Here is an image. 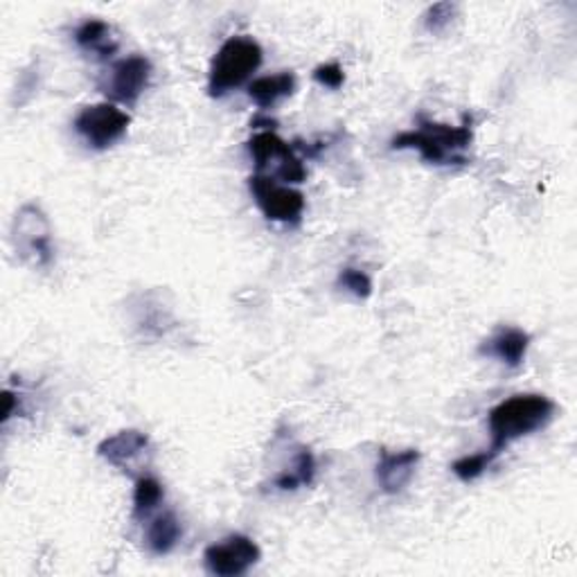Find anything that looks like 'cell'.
<instances>
[{"label": "cell", "mask_w": 577, "mask_h": 577, "mask_svg": "<svg viewBox=\"0 0 577 577\" xmlns=\"http://www.w3.org/2000/svg\"><path fill=\"white\" fill-rule=\"evenodd\" d=\"M474 143V118L467 113L463 124L452 126L418 118V126L393 138V149H415L431 165H467V151Z\"/></svg>", "instance_id": "1"}, {"label": "cell", "mask_w": 577, "mask_h": 577, "mask_svg": "<svg viewBox=\"0 0 577 577\" xmlns=\"http://www.w3.org/2000/svg\"><path fill=\"white\" fill-rule=\"evenodd\" d=\"M557 413V406L553 400L543 395H515L490 410V433L492 444L490 452L494 456H501L505 449L535 431L547 429Z\"/></svg>", "instance_id": "2"}, {"label": "cell", "mask_w": 577, "mask_h": 577, "mask_svg": "<svg viewBox=\"0 0 577 577\" xmlns=\"http://www.w3.org/2000/svg\"><path fill=\"white\" fill-rule=\"evenodd\" d=\"M262 57L265 52L260 44L250 37H231L229 41H223L210 63V98H223V95L246 84L253 73H258L262 66Z\"/></svg>", "instance_id": "3"}, {"label": "cell", "mask_w": 577, "mask_h": 577, "mask_svg": "<svg viewBox=\"0 0 577 577\" xmlns=\"http://www.w3.org/2000/svg\"><path fill=\"white\" fill-rule=\"evenodd\" d=\"M248 154L255 168H258V174L271 179L278 176L284 183H303L307 179V170L296 149L273 132L255 134L248 140Z\"/></svg>", "instance_id": "4"}, {"label": "cell", "mask_w": 577, "mask_h": 577, "mask_svg": "<svg viewBox=\"0 0 577 577\" xmlns=\"http://www.w3.org/2000/svg\"><path fill=\"white\" fill-rule=\"evenodd\" d=\"M12 242L23 260L48 267L54 258L52 229L46 212L37 204H25L12 223Z\"/></svg>", "instance_id": "5"}, {"label": "cell", "mask_w": 577, "mask_h": 577, "mask_svg": "<svg viewBox=\"0 0 577 577\" xmlns=\"http://www.w3.org/2000/svg\"><path fill=\"white\" fill-rule=\"evenodd\" d=\"M130 124L132 118L109 102L84 107L73 122L77 136L90 149L98 151H105L113 147L118 140H122L126 136V130H130Z\"/></svg>", "instance_id": "6"}, {"label": "cell", "mask_w": 577, "mask_h": 577, "mask_svg": "<svg viewBox=\"0 0 577 577\" xmlns=\"http://www.w3.org/2000/svg\"><path fill=\"white\" fill-rule=\"evenodd\" d=\"M248 189L269 221L298 226L305 212V195L300 189L282 185L265 174H253L248 179Z\"/></svg>", "instance_id": "7"}, {"label": "cell", "mask_w": 577, "mask_h": 577, "mask_svg": "<svg viewBox=\"0 0 577 577\" xmlns=\"http://www.w3.org/2000/svg\"><path fill=\"white\" fill-rule=\"evenodd\" d=\"M262 551L246 535H229L204 551V564L210 575L217 577H240L246 575L260 562Z\"/></svg>", "instance_id": "8"}, {"label": "cell", "mask_w": 577, "mask_h": 577, "mask_svg": "<svg viewBox=\"0 0 577 577\" xmlns=\"http://www.w3.org/2000/svg\"><path fill=\"white\" fill-rule=\"evenodd\" d=\"M151 61L143 54H130L115 61L107 77L100 82V90L109 100L120 105H136L151 82Z\"/></svg>", "instance_id": "9"}, {"label": "cell", "mask_w": 577, "mask_h": 577, "mask_svg": "<svg viewBox=\"0 0 577 577\" xmlns=\"http://www.w3.org/2000/svg\"><path fill=\"white\" fill-rule=\"evenodd\" d=\"M422 454L418 449H402V452H391V449H381L377 461V483L381 492L400 494L415 476V469L420 465Z\"/></svg>", "instance_id": "10"}, {"label": "cell", "mask_w": 577, "mask_h": 577, "mask_svg": "<svg viewBox=\"0 0 577 577\" xmlns=\"http://www.w3.org/2000/svg\"><path fill=\"white\" fill-rule=\"evenodd\" d=\"M149 449V435L138 429H124L98 444V456L109 465L126 471Z\"/></svg>", "instance_id": "11"}, {"label": "cell", "mask_w": 577, "mask_h": 577, "mask_svg": "<svg viewBox=\"0 0 577 577\" xmlns=\"http://www.w3.org/2000/svg\"><path fill=\"white\" fill-rule=\"evenodd\" d=\"M530 347V334L519 328H499L483 345L478 347L480 355L494 357L510 368H519L526 359V352Z\"/></svg>", "instance_id": "12"}, {"label": "cell", "mask_w": 577, "mask_h": 577, "mask_svg": "<svg viewBox=\"0 0 577 577\" xmlns=\"http://www.w3.org/2000/svg\"><path fill=\"white\" fill-rule=\"evenodd\" d=\"M75 44L79 50H84L86 54H93L95 59H100V61L111 59L120 48V41L115 37L113 27L102 19L84 21L75 29Z\"/></svg>", "instance_id": "13"}, {"label": "cell", "mask_w": 577, "mask_h": 577, "mask_svg": "<svg viewBox=\"0 0 577 577\" xmlns=\"http://www.w3.org/2000/svg\"><path fill=\"white\" fill-rule=\"evenodd\" d=\"M298 79L292 71H282L278 75L258 77L248 84V98L260 109H273L282 100L292 98L296 93Z\"/></svg>", "instance_id": "14"}, {"label": "cell", "mask_w": 577, "mask_h": 577, "mask_svg": "<svg viewBox=\"0 0 577 577\" xmlns=\"http://www.w3.org/2000/svg\"><path fill=\"white\" fill-rule=\"evenodd\" d=\"M181 537H183V528L174 512H163V515H156L149 521L147 532H145V543L154 555H168L176 549Z\"/></svg>", "instance_id": "15"}, {"label": "cell", "mask_w": 577, "mask_h": 577, "mask_svg": "<svg viewBox=\"0 0 577 577\" xmlns=\"http://www.w3.org/2000/svg\"><path fill=\"white\" fill-rule=\"evenodd\" d=\"M314 476H316V458H314V454L309 452V449L300 446L292 467L280 471L273 478V488H278L282 492H296L300 488L311 486Z\"/></svg>", "instance_id": "16"}, {"label": "cell", "mask_w": 577, "mask_h": 577, "mask_svg": "<svg viewBox=\"0 0 577 577\" xmlns=\"http://www.w3.org/2000/svg\"><path fill=\"white\" fill-rule=\"evenodd\" d=\"M163 496H165V490L158 478L140 476L134 488V519L143 521L145 517H149L151 512L160 505V501H163Z\"/></svg>", "instance_id": "17"}, {"label": "cell", "mask_w": 577, "mask_h": 577, "mask_svg": "<svg viewBox=\"0 0 577 577\" xmlns=\"http://www.w3.org/2000/svg\"><path fill=\"white\" fill-rule=\"evenodd\" d=\"M499 456H494L490 449H486V452L480 454H474V456H463L458 458L454 465H452V471L465 480V483H469V480H476L478 476H483L496 461Z\"/></svg>", "instance_id": "18"}, {"label": "cell", "mask_w": 577, "mask_h": 577, "mask_svg": "<svg viewBox=\"0 0 577 577\" xmlns=\"http://www.w3.org/2000/svg\"><path fill=\"white\" fill-rule=\"evenodd\" d=\"M339 286H343L345 292H349L352 296H357V298H368L372 294V280L368 273L359 271V269H343L339 273Z\"/></svg>", "instance_id": "19"}, {"label": "cell", "mask_w": 577, "mask_h": 577, "mask_svg": "<svg viewBox=\"0 0 577 577\" xmlns=\"http://www.w3.org/2000/svg\"><path fill=\"white\" fill-rule=\"evenodd\" d=\"M456 10L458 8L454 3H438V5L429 8V12L425 14V23L431 32H442L449 23L454 21Z\"/></svg>", "instance_id": "20"}, {"label": "cell", "mask_w": 577, "mask_h": 577, "mask_svg": "<svg viewBox=\"0 0 577 577\" xmlns=\"http://www.w3.org/2000/svg\"><path fill=\"white\" fill-rule=\"evenodd\" d=\"M314 79L320 84V86H328V88H341L343 82H345V73L343 69L339 66L336 61H330V63H320V66L314 71Z\"/></svg>", "instance_id": "21"}]
</instances>
